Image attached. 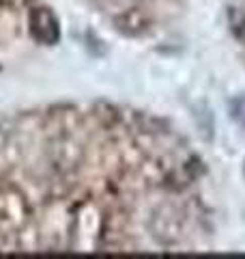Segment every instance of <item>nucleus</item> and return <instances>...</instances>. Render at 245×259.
Masks as SVG:
<instances>
[{
	"label": "nucleus",
	"instance_id": "2",
	"mask_svg": "<svg viewBox=\"0 0 245 259\" xmlns=\"http://www.w3.org/2000/svg\"><path fill=\"white\" fill-rule=\"evenodd\" d=\"M228 24H230L234 39L245 46V11L239 9V7H232V9L228 11Z\"/></svg>",
	"mask_w": 245,
	"mask_h": 259
},
{
	"label": "nucleus",
	"instance_id": "1",
	"mask_svg": "<svg viewBox=\"0 0 245 259\" xmlns=\"http://www.w3.org/2000/svg\"><path fill=\"white\" fill-rule=\"evenodd\" d=\"M30 32L39 44L54 46L60 39V24L47 7H37L30 11Z\"/></svg>",
	"mask_w": 245,
	"mask_h": 259
},
{
	"label": "nucleus",
	"instance_id": "3",
	"mask_svg": "<svg viewBox=\"0 0 245 259\" xmlns=\"http://www.w3.org/2000/svg\"><path fill=\"white\" fill-rule=\"evenodd\" d=\"M230 115H232V119L236 121V123L245 127V95H239V97H234L232 100Z\"/></svg>",
	"mask_w": 245,
	"mask_h": 259
}]
</instances>
